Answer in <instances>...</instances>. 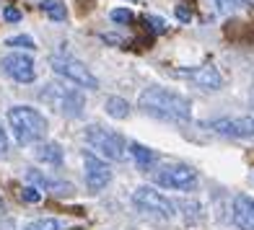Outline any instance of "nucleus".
Listing matches in <instances>:
<instances>
[{
    "label": "nucleus",
    "instance_id": "17",
    "mask_svg": "<svg viewBox=\"0 0 254 230\" xmlns=\"http://www.w3.org/2000/svg\"><path fill=\"white\" fill-rule=\"evenodd\" d=\"M210 5L215 13H221V16H231V13H236L239 10V0H210Z\"/></svg>",
    "mask_w": 254,
    "mask_h": 230
},
{
    "label": "nucleus",
    "instance_id": "22",
    "mask_svg": "<svg viewBox=\"0 0 254 230\" xmlns=\"http://www.w3.org/2000/svg\"><path fill=\"white\" fill-rule=\"evenodd\" d=\"M174 13H177V18L182 21V24H190V21H192V13H190V10L184 8V5H177V10H174Z\"/></svg>",
    "mask_w": 254,
    "mask_h": 230
},
{
    "label": "nucleus",
    "instance_id": "5",
    "mask_svg": "<svg viewBox=\"0 0 254 230\" xmlns=\"http://www.w3.org/2000/svg\"><path fill=\"white\" fill-rule=\"evenodd\" d=\"M153 179L158 186L164 189H174V191H192L197 186V171L182 163H169L153 171Z\"/></svg>",
    "mask_w": 254,
    "mask_h": 230
},
{
    "label": "nucleus",
    "instance_id": "3",
    "mask_svg": "<svg viewBox=\"0 0 254 230\" xmlns=\"http://www.w3.org/2000/svg\"><path fill=\"white\" fill-rule=\"evenodd\" d=\"M39 98L47 103L50 109H55L57 114L70 117V119L80 117L83 109H86L83 96H80L78 91H73V88L60 86V83H47V86H44V91H39Z\"/></svg>",
    "mask_w": 254,
    "mask_h": 230
},
{
    "label": "nucleus",
    "instance_id": "24",
    "mask_svg": "<svg viewBox=\"0 0 254 230\" xmlns=\"http://www.w3.org/2000/svg\"><path fill=\"white\" fill-rule=\"evenodd\" d=\"M5 155H8V135L0 127V158H5Z\"/></svg>",
    "mask_w": 254,
    "mask_h": 230
},
{
    "label": "nucleus",
    "instance_id": "2",
    "mask_svg": "<svg viewBox=\"0 0 254 230\" xmlns=\"http://www.w3.org/2000/svg\"><path fill=\"white\" fill-rule=\"evenodd\" d=\"M8 124L13 130L18 145H34L42 142L47 132V117L34 106H10L8 109Z\"/></svg>",
    "mask_w": 254,
    "mask_h": 230
},
{
    "label": "nucleus",
    "instance_id": "15",
    "mask_svg": "<svg viewBox=\"0 0 254 230\" xmlns=\"http://www.w3.org/2000/svg\"><path fill=\"white\" fill-rule=\"evenodd\" d=\"M104 109L112 119H127V114H130V103L120 96H109L107 103H104Z\"/></svg>",
    "mask_w": 254,
    "mask_h": 230
},
{
    "label": "nucleus",
    "instance_id": "6",
    "mask_svg": "<svg viewBox=\"0 0 254 230\" xmlns=\"http://www.w3.org/2000/svg\"><path fill=\"white\" fill-rule=\"evenodd\" d=\"M132 204L140 212L164 217V220L174 217V210H177V204L169 202V197H164V194H161L158 189H153V186H137L135 194H132Z\"/></svg>",
    "mask_w": 254,
    "mask_h": 230
},
{
    "label": "nucleus",
    "instance_id": "8",
    "mask_svg": "<svg viewBox=\"0 0 254 230\" xmlns=\"http://www.w3.org/2000/svg\"><path fill=\"white\" fill-rule=\"evenodd\" d=\"M0 67L8 78L18 80V83H34L37 78V70H34V60L24 52H10L0 60Z\"/></svg>",
    "mask_w": 254,
    "mask_h": 230
},
{
    "label": "nucleus",
    "instance_id": "19",
    "mask_svg": "<svg viewBox=\"0 0 254 230\" xmlns=\"http://www.w3.org/2000/svg\"><path fill=\"white\" fill-rule=\"evenodd\" d=\"M112 21H117V24H130L132 21V10H127V8H117V10H112L109 13Z\"/></svg>",
    "mask_w": 254,
    "mask_h": 230
},
{
    "label": "nucleus",
    "instance_id": "21",
    "mask_svg": "<svg viewBox=\"0 0 254 230\" xmlns=\"http://www.w3.org/2000/svg\"><path fill=\"white\" fill-rule=\"evenodd\" d=\"M24 199H26V202H39V199H42V194H39L37 186H31V184H29V186L24 189Z\"/></svg>",
    "mask_w": 254,
    "mask_h": 230
},
{
    "label": "nucleus",
    "instance_id": "11",
    "mask_svg": "<svg viewBox=\"0 0 254 230\" xmlns=\"http://www.w3.org/2000/svg\"><path fill=\"white\" fill-rule=\"evenodd\" d=\"M213 132L223 135V137H254V119H215L207 124Z\"/></svg>",
    "mask_w": 254,
    "mask_h": 230
},
{
    "label": "nucleus",
    "instance_id": "7",
    "mask_svg": "<svg viewBox=\"0 0 254 230\" xmlns=\"http://www.w3.org/2000/svg\"><path fill=\"white\" fill-rule=\"evenodd\" d=\"M50 65H52V70L60 75V78L70 80V83H75V86H83V88H88V91H96V88H99L96 75L91 73L83 62L73 60V57H52Z\"/></svg>",
    "mask_w": 254,
    "mask_h": 230
},
{
    "label": "nucleus",
    "instance_id": "18",
    "mask_svg": "<svg viewBox=\"0 0 254 230\" xmlns=\"http://www.w3.org/2000/svg\"><path fill=\"white\" fill-rule=\"evenodd\" d=\"M24 230H60V223L55 217H39V220L24 225Z\"/></svg>",
    "mask_w": 254,
    "mask_h": 230
},
{
    "label": "nucleus",
    "instance_id": "4",
    "mask_svg": "<svg viewBox=\"0 0 254 230\" xmlns=\"http://www.w3.org/2000/svg\"><path fill=\"white\" fill-rule=\"evenodd\" d=\"M83 137H86V142H88V147H91V153H99V158L114 160V163L125 160L127 145H125V140H122L117 132L104 130V127H99V124H88L86 132H83Z\"/></svg>",
    "mask_w": 254,
    "mask_h": 230
},
{
    "label": "nucleus",
    "instance_id": "14",
    "mask_svg": "<svg viewBox=\"0 0 254 230\" xmlns=\"http://www.w3.org/2000/svg\"><path fill=\"white\" fill-rule=\"evenodd\" d=\"M130 155H132L135 166L140 171H151L156 166V153L151 150V147L140 145V142H130Z\"/></svg>",
    "mask_w": 254,
    "mask_h": 230
},
{
    "label": "nucleus",
    "instance_id": "10",
    "mask_svg": "<svg viewBox=\"0 0 254 230\" xmlns=\"http://www.w3.org/2000/svg\"><path fill=\"white\" fill-rule=\"evenodd\" d=\"M177 75L192 80V83L202 91H221V86H223V75L218 73V67H213V65H200V67H190V70H179Z\"/></svg>",
    "mask_w": 254,
    "mask_h": 230
},
{
    "label": "nucleus",
    "instance_id": "23",
    "mask_svg": "<svg viewBox=\"0 0 254 230\" xmlns=\"http://www.w3.org/2000/svg\"><path fill=\"white\" fill-rule=\"evenodd\" d=\"M3 18L10 21V24H16V21H21V13H18L16 8H5V10H3Z\"/></svg>",
    "mask_w": 254,
    "mask_h": 230
},
{
    "label": "nucleus",
    "instance_id": "25",
    "mask_svg": "<svg viewBox=\"0 0 254 230\" xmlns=\"http://www.w3.org/2000/svg\"><path fill=\"white\" fill-rule=\"evenodd\" d=\"M145 24H151L156 31H164V29H166V26H164V21L156 18V16H145Z\"/></svg>",
    "mask_w": 254,
    "mask_h": 230
},
{
    "label": "nucleus",
    "instance_id": "20",
    "mask_svg": "<svg viewBox=\"0 0 254 230\" xmlns=\"http://www.w3.org/2000/svg\"><path fill=\"white\" fill-rule=\"evenodd\" d=\"M5 44H8V47H26V49H34V39H31V37H10Z\"/></svg>",
    "mask_w": 254,
    "mask_h": 230
},
{
    "label": "nucleus",
    "instance_id": "16",
    "mask_svg": "<svg viewBox=\"0 0 254 230\" xmlns=\"http://www.w3.org/2000/svg\"><path fill=\"white\" fill-rule=\"evenodd\" d=\"M42 10H44V16H50L52 21H65V16H67L63 0H42Z\"/></svg>",
    "mask_w": 254,
    "mask_h": 230
},
{
    "label": "nucleus",
    "instance_id": "12",
    "mask_svg": "<svg viewBox=\"0 0 254 230\" xmlns=\"http://www.w3.org/2000/svg\"><path fill=\"white\" fill-rule=\"evenodd\" d=\"M231 217L239 230H254V197L249 194H236L234 207H231Z\"/></svg>",
    "mask_w": 254,
    "mask_h": 230
},
{
    "label": "nucleus",
    "instance_id": "9",
    "mask_svg": "<svg viewBox=\"0 0 254 230\" xmlns=\"http://www.w3.org/2000/svg\"><path fill=\"white\" fill-rule=\"evenodd\" d=\"M83 166H86V186L94 191V194L101 191V189L112 181V171H109V166H107V160L99 158L96 153L86 150V153H83Z\"/></svg>",
    "mask_w": 254,
    "mask_h": 230
},
{
    "label": "nucleus",
    "instance_id": "1",
    "mask_svg": "<svg viewBox=\"0 0 254 230\" xmlns=\"http://www.w3.org/2000/svg\"><path fill=\"white\" fill-rule=\"evenodd\" d=\"M137 109L151 114L156 119H166V122H190L192 119V101L174 93V91H169V88H158V86H148L140 91Z\"/></svg>",
    "mask_w": 254,
    "mask_h": 230
},
{
    "label": "nucleus",
    "instance_id": "13",
    "mask_svg": "<svg viewBox=\"0 0 254 230\" xmlns=\"http://www.w3.org/2000/svg\"><path fill=\"white\" fill-rule=\"evenodd\" d=\"M34 158H37L39 163H44V166H52V168L63 166V150H60L57 142H37Z\"/></svg>",
    "mask_w": 254,
    "mask_h": 230
}]
</instances>
